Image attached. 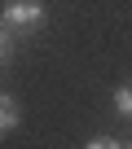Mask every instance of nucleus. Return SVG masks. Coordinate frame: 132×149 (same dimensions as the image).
<instances>
[{"instance_id": "f257e3e1", "label": "nucleus", "mask_w": 132, "mask_h": 149, "mask_svg": "<svg viewBox=\"0 0 132 149\" xmlns=\"http://www.w3.org/2000/svg\"><path fill=\"white\" fill-rule=\"evenodd\" d=\"M40 22H44V5H40V0H9V5H5V31L9 35L13 31H31Z\"/></svg>"}, {"instance_id": "f03ea898", "label": "nucleus", "mask_w": 132, "mask_h": 149, "mask_svg": "<svg viewBox=\"0 0 132 149\" xmlns=\"http://www.w3.org/2000/svg\"><path fill=\"white\" fill-rule=\"evenodd\" d=\"M13 127H18V101H13L9 92H5V97H0V132L9 136Z\"/></svg>"}, {"instance_id": "7ed1b4c3", "label": "nucleus", "mask_w": 132, "mask_h": 149, "mask_svg": "<svg viewBox=\"0 0 132 149\" xmlns=\"http://www.w3.org/2000/svg\"><path fill=\"white\" fill-rule=\"evenodd\" d=\"M114 110H119V114H128V118H132V84H123V88H119V92H114Z\"/></svg>"}, {"instance_id": "20e7f679", "label": "nucleus", "mask_w": 132, "mask_h": 149, "mask_svg": "<svg viewBox=\"0 0 132 149\" xmlns=\"http://www.w3.org/2000/svg\"><path fill=\"white\" fill-rule=\"evenodd\" d=\"M84 149H128V145H123V140H114V136H93Z\"/></svg>"}, {"instance_id": "39448f33", "label": "nucleus", "mask_w": 132, "mask_h": 149, "mask_svg": "<svg viewBox=\"0 0 132 149\" xmlns=\"http://www.w3.org/2000/svg\"><path fill=\"white\" fill-rule=\"evenodd\" d=\"M128 149H132V145H128Z\"/></svg>"}]
</instances>
